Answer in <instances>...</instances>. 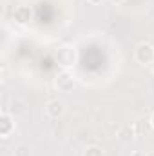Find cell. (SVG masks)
Returning a JSON list of instances; mask_svg holds the SVG:
<instances>
[{
	"mask_svg": "<svg viewBox=\"0 0 154 156\" xmlns=\"http://www.w3.org/2000/svg\"><path fill=\"white\" fill-rule=\"evenodd\" d=\"M54 85H56L58 91L67 93V91H71V89L75 87V76H73L67 69H62V71L54 76Z\"/></svg>",
	"mask_w": 154,
	"mask_h": 156,
	"instance_id": "3957f363",
	"label": "cell"
},
{
	"mask_svg": "<svg viewBox=\"0 0 154 156\" xmlns=\"http://www.w3.org/2000/svg\"><path fill=\"white\" fill-rule=\"evenodd\" d=\"M56 62H58L64 69L71 67V66L76 62V51H75L73 47H69V45L60 47V49H58V53H56Z\"/></svg>",
	"mask_w": 154,
	"mask_h": 156,
	"instance_id": "7a4b0ae2",
	"label": "cell"
},
{
	"mask_svg": "<svg viewBox=\"0 0 154 156\" xmlns=\"http://www.w3.org/2000/svg\"><path fill=\"white\" fill-rule=\"evenodd\" d=\"M118 138H120L121 142H131V140L134 138V129H132L131 125L121 127V129L118 131Z\"/></svg>",
	"mask_w": 154,
	"mask_h": 156,
	"instance_id": "52a82bcc",
	"label": "cell"
},
{
	"mask_svg": "<svg viewBox=\"0 0 154 156\" xmlns=\"http://www.w3.org/2000/svg\"><path fill=\"white\" fill-rule=\"evenodd\" d=\"M131 156H145V154H143L142 151H134V153H132V154H131Z\"/></svg>",
	"mask_w": 154,
	"mask_h": 156,
	"instance_id": "8fae6325",
	"label": "cell"
},
{
	"mask_svg": "<svg viewBox=\"0 0 154 156\" xmlns=\"http://www.w3.org/2000/svg\"><path fill=\"white\" fill-rule=\"evenodd\" d=\"M13 156H31V151H29L27 145H16Z\"/></svg>",
	"mask_w": 154,
	"mask_h": 156,
	"instance_id": "9c48e42d",
	"label": "cell"
},
{
	"mask_svg": "<svg viewBox=\"0 0 154 156\" xmlns=\"http://www.w3.org/2000/svg\"><path fill=\"white\" fill-rule=\"evenodd\" d=\"M151 125H152V129H154V113H152V116H151Z\"/></svg>",
	"mask_w": 154,
	"mask_h": 156,
	"instance_id": "7c38bea8",
	"label": "cell"
},
{
	"mask_svg": "<svg viewBox=\"0 0 154 156\" xmlns=\"http://www.w3.org/2000/svg\"><path fill=\"white\" fill-rule=\"evenodd\" d=\"M87 2H89V4H93V5H96V4H102L103 0H87Z\"/></svg>",
	"mask_w": 154,
	"mask_h": 156,
	"instance_id": "30bf717a",
	"label": "cell"
},
{
	"mask_svg": "<svg viewBox=\"0 0 154 156\" xmlns=\"http://www.w3.org/2000/svg\"><path fill=\"white\" fill-rule=\"evenodd\" d=\"M134 58H136V62L142 64V66L152 64L154 62V45L147 44V42L138 44L136 49H134Z\"/></svg>",
	"mask_w": 154,
	"mask_h": 156,
	"instance_id": "6da1fadb",
	"label": "cell"
},
{
	"mask_svg": "<svg viewBox=\"0 0 154 156\" xmlns=\"http://www.w3.org/2000/svg\"><path fill=\"white\" fill-rule=\"evenodd\" d=\"M13 18H15L16 24H22V26H24V24H27V22L33 18V11H31L29 5H18V7H15Z\"/></svg>",
	"mask_w": 154,
	"mask_h": 156,
	"instance_id": "5b68a950",
	"label": "cell"
},
{
	"mask_svg": "<svg viewBox=\"0 0 154 156\" xmlns=\"http://www.w3.org/2000/svg\"><path fill=\"white\" fill-rule=\"evenodd\" d=\"M83 156H103V151L98 145H91V147H87L83 151Z\"/></svg>",
	"mask_w": 154,
	"mask_h": 156,
	"instance_id": "ba28073f",
	"label": "cell"
},
{
	"mask_svg": "<svg viewBox=\"0 0 154 156\" xmlns=\"http://www.w3.org/2000/svg\"><path fill=\"white\" fill-rule=\"evenodd\" d=\"M45 113H47V116L51 118H62L64 116V113H65V105H64V102L62 100H51V102H47V105H45Z\"/></svg>",
	"mask_w": 154,
	"mask_h": 156,
	"instance_id": "277c9868",
	"label": "cell"
},
{
	"mask_svg": "<svg viewBox=\"0 0 154 156\" xmlns=\"http://www.w3.org/2000/svg\"><path fill=\"white\" fill-rule=\"evenodd\" d=\"M13 131H15V120H13V116L7 115V113H2L0 115V136L7 138Z\"/></svg>",
	"mask_w": 154,
	"mask_h": 156,
	"instance_id": "8992f818",
	"label": "cell"
}]
</instances>
